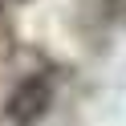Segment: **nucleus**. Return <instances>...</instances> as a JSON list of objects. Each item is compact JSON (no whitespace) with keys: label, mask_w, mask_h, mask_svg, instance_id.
Segmentation results:
<instances>
[{"label":"nucleus","mask_w":126,"mask_h":126,"mask_svg":"<svg viewBox=\"0 0 126 126\" xmlns=\"http://www.w3.org/2000/svg\"><path fill=\"white\" fill-rule=\"evenodd\" d=\"M45 102H49V90H45V81H29L25 90L16 94V102H12V114H16L20 122H33V118L45 110Z\"/></svg>","instance_id":"obj_1"}]
</instances>
